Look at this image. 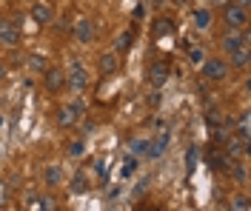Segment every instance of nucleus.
Returning a JSON list of instances; mask_svg holds the SVG:
<instances>
[{
  "label": "nucleus",
  "instance_id": "b1692460",
  "mask_svg": "<svg viewBox=\"0 0 251 211\" xmlns=\"http://www.w3.org/2000/svg\"><path fill=\"white\" fill-rule=\"evenodd\" d=\"M40 209H49V211H54L57 209V203H54V197H40V203H37Z\"/></svg>",
  "mask_w": 251,
  "mask_h": 211
},
{
  "label": "nucleus",
  "instance_id": "dca6fc26",
  "mask_svg": "<svg viewBox=\"0 0 251 211\" xmlns=\"http://www.w3.org/2000/svg\"><path fill=\"white\" fill-rule=\"evenodd\" d=\"M194 26H197V29H208V26H211V12H208V9H197V12H194Z\"/></svg>",
  "mask_w": 251,
  "mask_h": 211
},
{
  "label": "nucleus",
  "instance_id": "f257e3e1",
  "mask_svg": "<svg viewBox=\"0 0 251 211\" xmlns=\"http://www.w3.org/2000/svg\"><path fill=\"white\" fill-rule=\"evenodd\" d=\"M223 20H226L228 29H246V26H249V6H240V3H234V0L226 3Z\"/></svg>",
  "mask_w": 251,
  "mask_h": 211
},
{
  "label": "nucleus",
  "instance_id": "2f4dec72",
  "mask_svg": "<svg viewBox=\"0 0 251 211\" xmlns=\"http://www.w3.org/2000/svg\"><path fill=\"white\" fill-rule=\"evenodd\" d=\"M0 126H3V120H0Z\"/></svg>",
  "mask_w": 251,
  "mask_h": 211
},
{
  "label": "nucleus",
  "instance_id": "0eeeda50",
  "mask_svg": "<svg viewBox=\"0 0 251 211\" xmlns=\"http://www.w3.org/2000/svg\"><path fill=\"white\" fill-rule=\"evenodd\" d=\"M31 17H34V23H40V26H46L54 20V9L49 6L46 0H37L34 6H31Z\"/></svg>",
  "mask_w": 251,
  "mask_h": 211
},
{
  "label": "nucleus",
  "instance_id": "4468645a",
  "mask_svg": "<svg viewBox=\"0 0 251 211\" xmlns=\"http://www.w3.org/2000/svg\"><path fill=\"white\" fill-rule=\"evenodd\" d=\"M97 69H100V74H111V71L117 69V54H111V51H109V54H103Z\"/></svg>",
  "mask_w": 251,
  "mask_h": 211
},
{
  "label": "nucleus",
  "instance_id": "a878e982",
  "mask_svg": "<svg viewBox=\"0 0 251 211\" xmlns=\"http://www.w3.org/2000/svg\"><path fill=\"white\" fill-rule=\"evenodd\" d=\"M131 151H137V154H140V151H149V143H146V140H134V143H131Z\"/></svg>",
  "mask_w": 251,
  "mask_h": 211
},
{
  "label": "nucleus",
  "instance_id": "aec40b11",
  "mask_svg": "<svg viewBox=\"0 0 251 211\" xmlns=\"http://www.w3.org/2000/svg\"><path fill=\"white\" fill-rule=\"evenodd\" d=\"M172 23H169V20H157L154 23V37H160V34H172Z\"/></svg>",
  "mask_w": 251,
  "mask_h": 211
},
{
  "label": "nucleus",
  "instance_id": "7ed1b4c3",
  "mask_svg": "<svg viewBox=\"0 0 251 211\" xmlns=\"http://www.w3.org/2000/svg\"><path fill=\"white\" fill-rule=\"evenodd\" d=\"M203 77L208 80H226V74H228V63H223L220 57H211V60H203Z\"/></svg>",
  "mask_w": 251,
  "mask_h": 211
},
{
  "label": "nucleus",
  "instance_id": "f3484780",
  "mask_svg": "<svg viewBox=\"0 0 251 211\" xmlns=\"http://www.w3.org/2000/svg\"><path fill=\"white\" fill-rule=\"evenodd\" d=\"M249 120H251L249 112H243V114H240V120H237V126H240V131H237V134H240L243 140H249V137H251V123H249Z\"/></svg>",
  "mask_w": 251,
  "mask_h": 211
},
{
  "label": "nucleus",
  "instance_id": "39448f33",
  "mask_svg": "<svg viewBox=\"0 0 251 211\" xmlns=\"http://www.w3.org/2000/svg\"><path fill=\"white\" fill-rule=\"evenodd\" d=\"M246 43H249V34L240 32V29H231V32H228L226 37H223V40H220V46H223V51H226V54H231L234 49L246 46Z\"/></svg>",
  "mask_w": 251,
  "mask_h": 211
},
{
  "label": "nucleus",
  "instance_id": "2eb2a0df",
  "mask_svg": "<svg viewBox=\"0 0 251 211\" xmlns=\"http://www.w3.org/2000/svg\"><path fill=\"white\" fill-rule=\"evenodd\" d=\"M72 191H75V194H83V191H89V177H86L83 171H77V174L72 177Z\"/></svg>",
  "mask_w": 251,
  "mask_h": 211
},
{
  "label": "nucleus",
  "instance_id": "4be33fe9",
  "mask_svg": "<svg viewBox=\"0 0 251 211\" xmlns=\"http://www.w3.org/2000/svg\"><path fill=\"white\" fill-rule=\"evenodd\" d=\"M117 49H120V51H128V49H131V32H123V34H120V43H117Z\"/></svg>",
  "mask_w": 251,
  "mask_h": 211
},
{
  "label": "nucleus",
  "instance_id": "20e7f679",
  "mask_svg": "<svg viewBox=\"0 0 251 211\" xmlns=\"http://www.w3.org/2000/svg\"><path fill=\"white\" fill-rule=\"evenodd\" d=\"M0 43H6V46H17L20 43V29L9 17H0Z\"/></svg>",
  "mask_w": 251,
  "mask_h": 211
},
{
  "label": "nucleus",
  "instance_id": "9d476101",
  "mask_svg": "<svg viewBox=\"0 0 251 211\" xmlns=\"http://www.w3.org/2000/svg\"><path fill=\"white\" fill-rule=\"evenodd\" d=\"M75 37H77L80 43H92L94 40V26L89 17H80L77 26H75Z\"/></svg>",
  "mask_w": 251,
  "mask_h": 211
},
{
  "label": "nucleus",
  "instance_id": "9b49d317",
  "mask_svg": "<svg viewBox=\"0 0 251 211\" xmlns=\"http://www.w3.org/2000/svg\"><path fill=\"white\" fill-rule=\"evenodd\" d=\"M249 60H251V54H249V43L231 51V66H234V69H249Z\"/></svg>",
  "mask_w": 251,
  "mask_h": 211
},
{
  "label": "nucleus",
  "instance_id": "423d86ee",
  "mask_svg": "<svg viewBox=\"0 0 251 211\" xmlns=\"http://www.w3.org/2000/svg\"><path fill=\"white\" fill-rule=\"evenodd\" d=\"M66 83L72 86V89H77V92H83L86 86H89V71L83 69L80 63H72V71L66 74Z\"/></svg>",
  "mask_w": 251,
  "mask_h": 211
},
{
  "label": "nucleus",
  "instance_id": "ddd939ff",
  "mask_svg": "<svg viewBox=\"0 0 251 211\" xmlns=\"http://www.w3.org/2000/svg\"><path fill=\"white\" fill-rule=\"evenodd\" d=\"M166 143H169V134L163 131V134H157V140L149 146V151H146V154H149V157H160V154H163V148H166Z\"/></svg>",
  "mask_w": 251,
  "mask_h": 211
},
{
  "label": "nucleus",
  "instance_id": "1a4fd4ad",
  "mask_svg": "<svg viewBox=\"0 0 251 211\" xmlns=\"http://www.w3.org/2000/svg\"><path fill=\"white\" fill-rule=\"evenodd\" d=\"M166 80H169V66L166 63H154L151 69H149V83H151L154 89H163Z\"/></svg>",
  "mask_w": 251,
  "mask_h": 211
},
{
  "label": "nucleus",
  "instance_id": "7c9ffc66",
  "mask_svg": "<svg viewBox=\"0 0 251 211\" xmlns=\"http://www.w3.org/2000/svg\"><path fill=\"white\" fill-rule=\"evenodd\" d=\"M217 3H223V6H226V3H231V0H217Z\"/></svg>",
  "mask_w": 251,
  "mask_h": 211
},
{
  "label": "nucleus",
  "instance_id": "f03ea898",
  "mask_svg": "<svg viewBox=\"0 0 251 211\" xmlns=\"http://www.w3.org/2000/svg\"><path fill=\"white\" fill-rule=\"evenodd\" d=\"M80 112H83V106H80V103L60 106V109H57V126H60V129H72V126H77Z\"/></svg>",
  "mask_w": 251,
  "mask_h": 211
},
{
  "label": "nucleus",
  "instance_id": "bb28decb",
  "mask_svg": "<svg viewBox=\"0 0 251 211\" xmlns=\"http://www.w3.org/2000/svg\"><path fill=\"white\" fill-rule=\"evenodd\" d=\"M203 60H205V54H203V51H200V49H191V63H197V66H200Z\"/></svg>",
  "mask_w": 251,
  "mask_h": 211
},
{
  "label": "nucleus",
  "instance_id": "412c9836",
  "mask_svg": "<svg viewBox=\"0 0 251 211\" xmlns=\"http://www.w3.org/2000/svg\"><path fill=\"white\" fill-rule=\"evenodd\" d=\"M231 209H237V211H249V209H251L249 197H246V194H240V197H234V200H231Z\"/></svg>",
  "mask_w": 251,
  "mask_h": 211
},
{
  "label": "nucleus",
  "instance_id": "c85d7f7f",
  "mask_svg": "<svg viewBox=\"0 0 251 211\" xmlns=\"http://www.w3.org/2000/svg\"><path fill=\"white\" fill-rule=\"evenodd\" d=\"M134 168H137V163H134V160H128V163L123 165V177H128V174H131Z\"/></svg>",
  "mask_w": 251,
  "mask_h": 211
},
{
  "label": "nucleus",
  "instance_id": "f8f14e48",
  "mask_svg": "<svg viewBox=\"0 0 251 211\" xmlns=\"http://www.w3.org/2000/svg\"><path fill=\"white\" fill-rule=\"evenodd\" d=\"M43 180H46L49 186H60V183H63L60 165H46V171H43Z\"/></svg>",
  "mask_w": 251,
  "mask_h": 211
},
{
  "label": "nucleus",
  "instance_id": "c756f323",
  "mask_svg": "<svg viewBox=\"0 0 251 211\" xmlns=\"http://www.w3.org/2000/svg\"><path fill=\"white\" fill-rule=\"evenodd\" d=\"M3 77H6V66L0 63V80H3Z\"/></svg>",
  "mask_w": 251,
  "mask_h": 211
},
{
  "label": "nucleus",
  "instance_id": "5701e85b",
  "mask_svg": "<svg viewBox=\"0 0 251 211\" xmlns=\"http://www.w3.org/2000/svg\"><path fill=\"white\" fill-rule=\"evenodd\" d=\"M83 140H75V143H69V154H72V157H80V154H83Z\"/></svg>",
  "mask_w": 251,
  "mask_h": 211
},
{
  "label": "nucleus",
  "instance_id": "a211bd4d",
  "mask_svg": "<svg viewBox=\"0 0 251 211\" xmlns=\"http://www.w3.org/2000/svg\"><path fill=\"white\" fill-rule=\"evenodd\" d=\"M205 123H211L214 129H220V126L231 123V120H223V114H220V112H214V109H208V112H205Z\"/></svg>",
  "mask_w": 251,
  "mask_h": 211
},
{
  "label": "nucleus",
  "instance_id": "6e6552de",
  "mask_svg": "<svg viewBox=\"0 0 251 211\" xmlns=\"http://www.w3.org/2000/svg\"><path fill=\"white\" fill-rule=\"evenodd\" d=\"M43 80H46V89L49 92H60L63 86H66V74H63L60 69H43Z\"/></svg>",
  "mask_w": 251,
  "mask_h": 211
},
{
  "label": "nucleus",
  "instance_id": "393cba45",
  "mask_svg": "<svg viewBox=\"0 0 251 211\" xmlns=\"http://www.w3.org/2000/svg\"><path fill=\"white\" fill-rule=\"evenodd\" d=\"M9 197H12L9 186H3V183H0V206H9Z\"/></svg>",
  "mask_w": 251,
  "mask_h": 211
},
{
  "label": "nucleus",
  "instance_id": "6ab92c4d",
  "mask_svg": "<svg viewBox=\"0 0 251 211\" xmlns=\"http://www.w3.org/2000/svg\"><path fill=\"white\" fill-rule=\"evenodd\" d=\"M228 168H231V174H234L237 183H246V180H249V171H246L243 163H228Z\"/></svg>",
  "mask_w": 251,
  "mask_h": 211
},
{
  "label": "nucleus",
  "instance_id": "cd10ccee",
  "mask_svg": "<svg viewBox=\"0 0 251 211\" xmlns=\"http://www.w3.org/2000/svg\"><path fill=\"white\" fill-rule=\"evenodd\" d=\"M29 66H31V69H46V60L34 54V57H31V60H29Z\"/></svg>",
  "mask_w": 251,
  "mask_h": 211
}]
</instances>
